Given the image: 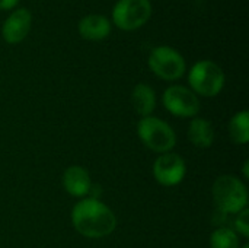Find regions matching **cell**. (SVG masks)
Wrapping results in <instances>:
<instances>
[{
    "label": "cell",
    "instance_id": "6da1fadb",
    "mask_svg": "<svg viewBox=\"0 0 249 248\" xmlns=\"http://www.w3.org/2000/svg\"><path fill=\"white\" fill-rule=\"evenodd\" d=\"M71 225L85 238L101 240L117 228L114 212L101 199L83 197L71 209Z\"/></svg>",
    "mask_w": 249,
    "mask_h": 248
},
{
    "label": "cell",
    "instance_id": "7a4b0ae2",
    "mask_svg": "<svg viewBox=\"0 0 249 248\" xmlns=\"http://www.w3.org/2000/svg\"><path fill=\"white\" fill-rule=\"evenodd\" d=\"M216 209L226 215H236L248 206V190L235 175H220L212 187Z\"/></svg>",
    "mask_w": 249,
    "mask_h": 248
},
{
    "label": "cell",
    "instance_id": "3957f363",
    "mask_svg": "<svg viewBox=\"0 0 249 248\" xmlns=\"http://www.w3.org/2000/svg\"><path fill=\"white\" fill-rule=\"evenodd\" d=\"M225 82L226 76L223 69L212 60L197 61L188 73L190 89L197 96L201 95L204 98H213L219 95L225 86Z\"/></svg>",
    "mask_w": 249,
    "mask_h": 248
},
{
    "label": "cell",
    "instance_id": "277c9868",
    "mask_svg": "<svg viewBox=\"0 0 249 248\" xmlns=\"http://www.w3.org/2000/svg\"><path fill=\"white\" fill-rule=\"evenodd\" d=\"M137 134L144 146L158 153L171 152L177 145V134L174 129L155 115L142 117L137 123Z\"/></svg>",
    "mask_w": 249,
    "mask_h": 248
},
{
    "label": "cell",
    "instance_id": "5b68a950",
    "mask_svg": "<svg viewBox=\"0 0 249 248\" xmlns=\"http://www.w3.org/2000/svg\"><path fill=\"white\" fill-rule=\"evenodd\" d=\"M150 70L163 80H178L184 76L187 64L182 54L168 45H160L152 50L149 56Z\"/></svg>",
    "mask_w": 249,
    "mask_h": 248
},
{
    "label": "cell",
    "instance_id": "8992f818",
    "mask_svg": "<svg viewBox=\"0 0 249 248\" xmlns=\"http://www.w3.org/2000/svg\"><path fill=\"white\" fill-rule=\"evenodd\" d=\"M152 15L150 0H118L112 9V20L123 31L142 28Z\"/></svg>",
    "mask_w": 249,
    "mask_h": 248
},
{
    "label": "cell",
    "instance_id": "52a82bcc",
    "mask_svg": "<svg viewBox=\"0 0 249 248\" xmlns=\"http://www.w3.org/2000/svg\"><path fill=\"white\" fill-rule=\"evenodd\" d=\"M163 107L168 113L179 118H194L200 113L198 96L187 86L172 85L162 95Z\"/></svg>",
    "mask_w": 249,
    "mask_h": 248
},
{
    "label": "cell",
    "instance_id": "ba28073f",
    "mask_svg": "<svg viewBox=\"0 0 249 248\" xmlns=\"http://www.w3.org/2000/svg\"><path fill=\"white\" fill-rule=\"evenodd\" d=\"M155 180L165 187H174L184 181L187 175V165L182 156L174 152L160 153L153 162L152 168Z\"/></svg>",
    "mask_w": 249,
    "mask_h": 248
},
{
    "label": "cell",
    "instance_id": "9c48e42d",
    "mask_svg": "<svg viewBox=\"0 0 249 248\" xmlns=\"http://www.w3.org/2000/svg\"><path fill=\"white\" fill-rule=\"evenodd\" d=\"M31 23H32V15L28 9L13 10L1 26L3 39L7 44L22 42L31 31Z\"/></svg>",
    "mask_w": 249,
    "mask_h": 248
},
{
    "label": "cell",
    "instance_id": "30bf717a",
    "mask_svg": "<svg viewBox=\"0 0 249 248\" xmlns=\"http://www.w3.org/2000/svg\"><path fill=\"white\" fill-rule=\"evenodd\" d=\"M63 187L73 197H88L92 187V180L88 170L80 165L69 167L63 174Z\"/></svg>",
    "mask_w": 249,
    "mask_h": 248
},
{
    "label": "cell",
    "instance_id": "8fae6325",
    "mask_svg": "<svg viewBox=\"0 0 249 248\" xmlns=\"http://www.w3.org/2000/svg\"><path fill=\"white\" fill-rule=\"evenodd\" d=\"M79 34L88 41H101L111 34V23L104 15H88L79 22Z\"/></svg>",
    "mask_w": 249,
    "mask_h": 248
},
{
    "label": "cell",
    "instance_id": "7c38bea8",
    "mask_svg": "<svg viewBox=\"0 0 249 248\" xmlns=\"http://www.w3.org/2000/svg\"><path fill=\"white\" fill-rule=\"evenodd\" d=\"M188 140L200 149L210 148L214 142V130L209 120L203 117H194L188 126Z\"/></svg>",
    "mask_w": 249,
    "mask_h": 248
},
{
    "label": "cell",
    "instance_id": "4fadbf2b",
    "mask_svg": "<svg viewBox=\"0 0 249 248\" xmlns=\"http://www.w3.org/2000/svg\"><path fill=\"white\" fill-rule=\"evenodd\" d=\"M133 108L140 117H149L156 107V94L147 83H137L131 92Z\"/></svg>",
    "mask_w": 249,
    "mask_h": 248
},
{
    "label": "cell",
    "instance_id": "5bb4252c",
    "mask_svg": "<svg viewBox=\"0 0 249 248\" xmlns=\"http://www.w3.org/2000/svg\"><path fill=\"white\" fill-rule=\"evenodd\" d=\"M229 136L235 145H247L249 142V113L247 110L236 113L229 121Z\"/></svg>",
    "mask_w": 249,
    "mask_h": 248
},
{
    "label": "cell",
    "instance_id": "9a60e30c",
    "mask_svg": "<svg viewBox=\"0 0 249 248\" xmlns=\"http://www.w3.org/2000/svg\"><path fill=\"white\" fill-rule=\"evenodd\" d=\"M210 248H241L238 234L229 227H219L210 235Z\"/></svg>",
    "mask_w": 249,
    "mask_h": 248
},
{
    "label": "cell",
    "instance_id": "2e32d148",
    "mask_svg": "<svg viewBox=\"0 0 249 248\" xmlns=\"http://www.w3.org/2000/svg\"><path fill=\"white\" fill-rule=\"evenodd\" d=\"M233 231L244 238L249 237V210L248 208L236 213V218L233 221Z\"/></svg>",
    "mask_w": 249,
    "mask_h": 248
},
{
    "label": "cell",
    "instance_id": "e0dca14e",
    "mask_svg": "<svg viewBox=\"0 0 249 248\" xmlns=\"http://www.w3.org/2000/svg\"><path fill=\"white\" fill-rule=\"evenodd\" d=\"M18 3H19V0H0V10H10Z\"/></svg>",
    "mask_w": 249,
    "mask_h": 248
},
{
    "label": "cell",
    "instance_id": "ac0fdd59",
    "mask_svg": "<svg viewBox=\"0 0 249 248\" xmlns=\"http://www.w3.org/2000/svg\"><path fill=\"white\" fill-rule=\"evenodd\" d=\"M248 167H249V161H248V159H247V161L244 162V177H245V178H249Z\"/></svg>",
    "mask_w": 249,
    "mask_h": 248
},
{
    "label": "cell",
    "instance_id": "d6986e66",
    "mask_svg": "<svg viewBox=\"0 0 249 248\" xmlns=\"http://www.w3.org/2000/svg\"><path fill=\"white\" fill-rule=\"evenodd\" d=\"M241 248H249V246H248V244H245V246H242Z\"/></svg>",
    "mask_w": 249,
    "mask_h": 248
}]
</instances>
